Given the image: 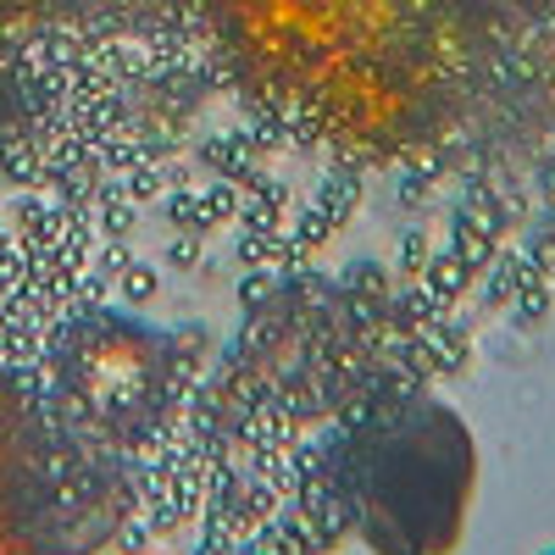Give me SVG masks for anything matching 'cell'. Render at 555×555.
<instances>
[{
    "label": "cell",
    "instance_id": "obj_1",
    "mask_svg": "<svg viewBox=\"0 0 555 555\" xmlns=\"http://www.w3.org/2000/svg\"><path fill=\"white\" fill-rule=\"evenodd\" d=\"M339 483L378 555H450L478 494V444L439 400H405L345 444Z\"/></svg>",
    "mask_w": 555,
    "mask_h": 555
}]
</instances>
